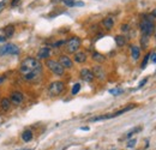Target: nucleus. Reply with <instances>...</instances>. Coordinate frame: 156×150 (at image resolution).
I'll return each mask as SVG.
<instances>
[{
  "label": "nucleus",
  "mask_w": 156,
  "mask_h": 150,
  "mask_svg": "<svg viewBox=\"0 0 156 150\" xmlns=\"http://www.w3.org/2000/svg\"><path fill=\"white\" fill-rule=\"evenodd\" d=\"M80 78L83 81H85V82H91L94 79V75H92V72L90 70L83 69V70H80Z\"/></svg>",
  "instance_id": "nucleus-9"
},
{
  "label": "nucleus",
  "mask_w": 156,
  "mask_h": 150,
  "mask_svg": "<svg viewBox=\"0 0 156 150\" xmlns=\"http://www.w3.org/2000/svg\"><path fill=\"white\" fill-rule=\"evenodd\" d=\"M139 55H141V49H139V47L132 46V47H131V57H132V59H133V60H137V59L139 58Z\"/></svg>",
  "instance_id": "nucleus-15"
},
{
  "label": "nucleus",
  "mask_w": 156,
  "mask_h": 150,
  "mask_svg": "<svg viewBox=\"0 0 156 150\" xmlns=\"http://www.w3.org/2000/svg\"><path fill=\"white\" fill-rule=\"evenodd\" d=\"M85 60H86V54L85 53H83V52H76V54H75V61L76 63L82 64Z\"/></svg>",
  "instance_id": "nucleus-14"
},
{
  "label": "nucleus",
  "mask_w": 156,
  "mask_h": 150,
  "mask_svg": "<svg viewBox=\"0 0 156 150\" xmlns=\"http://www.w3.org/2000/svg\"><path fill=\"white\" fill-rule=\"evenodd\" d=\"M123 30H127V26H126V24L123 26Z\"/></svg>",
  "instance_id": "nucleus-32"
},
{
  "label": "nucleus",
  "mask_w": 156,
  "mask_h": 150,
  "mask_svg": "<svg viewBox=\"0 0 156 150\" xmlns=\"http://www.w3.org/2000/svg\"><path fill=\"white\" fill-rule=\"evenodd\" d=\"M19 52H20V49L18 48V46L13 44V43H7V44L0 46V57H4V55H18Z\"/></svg>",
  "instance_id": "nucleus-3"
},
{
  "label": "nucleus",
  "mask_w": 156,
  "mask_h": 150,
  "mask_svg": "<svg viewBox=\"0 0 156 150\" xmlns=\"http://www.w3.org/2000/svg\"><path fill=\"white\" fill-rule=\"evenodd\" d=\"M136 143H137V139H130L129 142H127V148H133L135 145H136Z\"/></svg>",
  "instance_id": "nucleus-23"
},
{
  "label": "nucleus",
  "mask_w": 156,
  "mask_h": 150,
  "mask_svg": "<svg viewBox=\"0 0 156 150\" xmlns=\"http://www.w3.org/2000/svg\"><path fill=\"white\" fill-rule=\"evenodd\" d=\"M151 16H153V17H156V10L153 12V14H151Z\"/></svg>",
  "instance_id": "nucleus-33"
},
{
  "label": "nucleus",
  "mask_w": 156,
  "mask_h": 150,
  "mask_svg": "<svg viewBox=\"0 0 156 150\" xmlns=\"http://www.w3.org/2000/svg\"><path fill=\"white\" fill-rule=\"evenodd\" d=\"M149 57H150V54H147V55H145L144 61H143V64H142V69H145V66H147V64H148V60H149Z\"/></svg>",
  "instance_id": "nucleus-25"
},
{
  "label": "nucleus",
  "mask_w": 156,
  "mask_h": 150,
  "mask_svg": "<svg viewBox=\"0 0 156 150\" xmlns=\"http://www.w3.org/2000/svg\"><path fill=\"white\" fill-rule=\"evenodd\" d=\"M79 90H80V84H79V83H76V84L73 85V88H72V95L78 94Z\"/></svg>",
  "instance_id": "nucleus-20"
},
{
  "label": "nucleus",
  "mask_w": 156,
  "mask_h": 150,
  "mask_svg": "<svg viewBox=\"0 0 156 150\" xmlns=\"http://www.w3.org/2000/svg\"><path fill=\"white\" fill-rule=\"evenodd\" d=\"M19 1H20V0H12V1H11V7H14V6H17Z\"/></svg>",
  "instance_id": "nucleus-26"
},
{
  "label": "nucleus",
  "mask_w": 156,
  "mask_h": 150,
  "mask_svg": "<svg viewBox=\"0 0 156 150\" xmlns=\"http://www.w3.org/2000/svg\"><path fill=\"white\" fill-rule=\"evenodd\" d=\"M139 130H142V126H138V127H135L133 130H131V132H129L127 133V137H131L133 133H137V132H139Z\"/></svg>",
  "instance_id": "nucleus-21"
},
{
  "label": "nucleus",
  "mask_w": 156,
  "mask_h": 150,
  "mask_svg": "<svg viewBox=\"0 0 156 150\" xmlns=\"http://www.w3.org/2000/svg\"><path fill=\"white\" fill-rule=\"evenodd\" d=\"M51 55V49L48 47H43L37 52V58L39 59H48Z\"/></svg>",
  "instance_id": "nucleus-11"
},
{
  "label": "nucleus",
  "mask_w": 156,
  "mask_h": 150,
  "mask_svg": "<svg viewBox=\"0 0 156 150\" xmlns=\"http://www.w3.org/2000/svg\"><path fill=\"white\" fill-rule=\"evenodd\" d=\"M155 36H156V32H155Z\"/></svg>",
  "instance_id": "nucleus-34"
},
{
  "label": "nucleus",
  "mask_w": 156,
  "mask_h": 150,
  "mask_svg": "<svg viewBox=\"0 0 156 150\" xmlns=\"http://www.w3.org/2000/svg\"><path fill=\"white\" fill-rule=\"evenodd\" d=\"M102 24H103L105 29L111 30V29L113 28V25H114V20H113V18H112V17H107V18H105V19H103Z\"/></svg>",
  "instance_id": "nucleus-13"
},
{
  "label": "nucleus",
  "mask_w": 156,
  "mask_h": 150,
  "mask_svg": "<svg viewBox=\"0 0 156 150\" xmlns=\"http://www.w3.org/2000/svg\"><path fill=\"white\" fill-rule=\"evenodd\" d=\"M59 64L64 67V69H71L72 67V60L69 58V57H66V55H61L60 58H59Z\"/></svg>",
  "instance_id": "nucleus-8"
},
{
  "label": "nucleus",
  "mask_w": 156,
  "mask_h": 150,
  "mask_svg": "<svg viewBox=\"0 0 156 150\" xmlns=\"http://www.w3.org/2000/svg\"><path fill=\"white\" fill-rule=\"evenodd\" d=\"M5 2H6L5 0H1V1H0V8H1V7H2L4 5H5Z\"/></svg>",
  "instance_id": "nucleus-29"
},
{
  "label": "nucleus",
  "mask_w": 156,
  "mask_h": 150,
  "mask_svg": "<svg viewBox=\"0 0 156 150\" xmlns=\"http://www.w3.org/2000/svg\"><path fill=\"white\" fill-rule=\"evenodd\" d=\"M79 47H80V38L77 36H73L69 41H66V48H67V52L70 53H76Z\"/></svg>",
  "instance_id": "nucleus-6"
},
{
  "label": "nucleus",
  "mask_w": 156,
  "mask_h": 150,
  "mask_svg": "<svg viewBox=\"0 0 156 150\" xmlns=\"http://www.w3.org/2000/svg\"><path fill=\"white\" fill-rule=\"evenodd\" d=\"M24 100V95L20 93V91H13L11 94V97H10V101L11 103L16 105V106H19Z\"/></svg>",
  "instance_id": "nucleus-7"
},
{
  "label": "nucleus",
  "mask_w": 156,
  "mask_h": 150,
  "mask_svg": "<svg viewBox=\"0 0 156 150\" xmlns=\"http://www.w3.org/2000/svg\"><path fill=\"white\" fill-rule=\"evenodd\" d=\"M64 4H65L66 6H69V7H72V6L76 5V1H75V0H64Z\"/></svg>",
  "instance_id": "nucleus-22"
},
{
  "label": "nucleus",
  "mask_w": 156,
  "mask_h": 150,
  "mask_svg": "<svg viewBox=\"0 0 156 150\" xmlns=\"http://www.w3.org/2000/svg\"><path fill=\"white\" fill-rule=\"evenodd\" d=\"M5 40H6L5 36H0V42H1V41H5Z\"/></svg>",
  "instance_id": "nucleus-31"
},
{
  "label": "nucleus",
  "mask_w": 156,
  "mask_h": 150,
  "mask_svg": "<svg viewBox=\"0 0 156 150\" xmlns=\"http://www.w3.org/2000/svg\"><path fill=\"white\" fill-rule=\"evenodd\" d=\"M13 32H14V26L13 25H8V26H6L5 29H4V36L7 38V37H11L12 35H13Z\"/></svg>",
  "instance_id": "nucleus-16"
},
{
  "label": "nucleus",
  "mask_w": 156,
  "mask_h": 150,
  "mask_svg": "<svg viewBox=\"0 0 156 150\" xmlns=\"http://www.w3.org/2000/svg\"><path fill=\"white\" fill-rule=\"evenodd\" d=\"M151 61H153V63H155V64H156V53H154V54L151 55Z\"/></svg>",
  "instance_id": "nucleus-27"
},
{
  "label": "nucleus",
  "mask_w": 156,
  "mask_h": 150,
  "mask_svg": "<svg viewBox=\"0 0 156 150\" xmlns=\"http://www.w3.org/2000/svg\"><path fill=\"white\" fill-rule=\"evenodd\" d=\"M92 58H94V60H96V61H98V63H101V61L105 60V57H103L102 54H100V53H94V54H92Z\"/></svg>",
  "instance_id": "nucleus-19"
},
{
  "label": "nucleus",
  "mask_w": 156,
  "mask_h": 150,
  "mask_svg": "<svg viewBox=\"0 0 156 150\" xmlns=\"http://www.w3.org/2000/svg\"><path fill=\"white\" fill-rule=\"evenodd\" d=\"M115 42L119 47H123L124 44H126V37L124 35H117L115 36Z\"/></svg>",
  "instance_id": "nucleus-18"
},
{
  "label": "nucleus",
  "mask_w": 156,
  "mask_h": 150,
  "mask_svg": "<svg viewBox=\"0 0 156 150\" xmlns=\"http://www.w3.org/2000/svg\"><path fill=\"white\" fill-rule=\"evenodd\" d=\"M46 65H47V67L49 69V71H52L54 75H57V76H63V75H64V67L59 64V61L48 59V60L46 61Z\"/></svg>",
  "instance_id": "nucleus-5"
},
{
  "label": "nucleus",
  "mask_w": 156,
  "mask_h": 150,
  "mask_svg": "<svg viewBox=\"0 0 156 150\" xmlns=\"http://www.w3.org/2000/svg\"><path fill=\"white\" fill-rule=\"evenodd\" d=\"M92 75L94 77H97L98 79H105L106 77V73H105V70L101 67V66H94L92 67Z\"/></svg>",
  "instance_id": "nucleus-10"
},
{
  "label": "nucleus",
  "mask_w": 156,
  "mask_h": 150,
  "mask_svg": "<svg viewBox=\"0 0 156 150\" xmlns=\"http://www.w3.org/2000/svg\"><path fill=\"white\" fill-rule=\"evenodd\" d=\"M154 22L151 20V18L149 17V16H145L144 18H143V20H142V23H141V31H142V34L145 36V37H149L151 34H153V31H154Z\"/></svg>",
  "instance_id": "nucleus-2"
},
{
  "label": "nucleus",
  "mask_w": 156,
  "mask_h": 150,
  "mask_svg": "<svg viewBox=\"0 0 156 150\" xmlns=\"http://www.w3.org/2000/svg\"><path fill=\"white\" fill-rule=\"evenodd\" d=\"M10 107H11V101H10V99H1V101H0V109L2 111V112H7L8 109H10Z\"/></svg>",
  "instance_id": "nucleus-12"
},
{
  "label": "nucleus",
  "mask_w": 156,
  "mask_h": 150,
  "mask_svg": "<svg viewBox=\"0 0 156 150\" xmlns=\"http://www.w3.org/2000/svg\"><path fill=\"white\" fill-rule=\"evenodd\" d=\"M41 71H42V65L37 59L31 57L25 58L19 66V72L27 81L36 79L41 75Z\"/></svg>",
  "instance_id": "nucleus-1"
},
{
  "label": "nucleus",
  "mask_w": 156,
  "mask_h": 150,
  "mask_svg": "<svg viewBox=\"0 0 156 150\" xmlns=\"http://www.w3.org/2000/svg\"><path fill=\"white\" fill-rule=\"evenodd\" d=\"M22 139L24 142H30L33 139V132L30 130H25L23 133H22Z\"/></svg>",
  "instance_id": "nucleus-17"
},
{
  "label": "nucleus",
  "mask_w": 156,
  "mask_h": 150,
  "mask_svg": "<svg viewBox=\"0 0 156 150\" xmlns=\"http://www.w3.org/2000/svg\"><path fill=\"white\" fill-rule=\"evenodd\" d=\"M147 81H148V79H147V78H145V79H143V81H142V82H141V84H139V88H141V87H143V85H144V84H145V83H147Z\"/></svg>",
  "instance_id": "nucleus-28"
},
{
  "label": "nucleus",
  "mask_w": 156,
  "mask_h": 150,
  "mask_svg": "<svg viewBox=\"0 0 156 150\" xmlns=\"http://www.w3.org/2000/svg\"><path fill=\"white\" fill-rule=\"evenodd\" d=\"M65 89V84L60 81H55V82H52L51 85L48 87V93L51 96H59Z\"/></svg>",
  "instance_id": "nucleus-4"
},
{
  "label": "nucleus",
  "mask_w": 156,
  "mask_h": 150,
  "mask_svg": "<svg viewBox=\"0 0 156 150\" xmlns=\"http://www.w3.org/2000/svg\"><path fill=\"white\" fill-rule=\"evenodd\" d=\"M109 93L113 94V95H119V94L123 93V90L121 89H112V90H109Z\"/></svg>",
  "instance_id": "nucleus-24"
},
{
  "label": "nucleus",
  "mask_w": 156,
  "mask_h": 150,
  "mask_svg": "<svg viewBox=\"0 0 156 150\" xmlns=\"http://www.w3.org/2000/svg\"><path fill=\"white\" fill-rule=\"evenodd\" d=\"M4 81H5V77H4V76H1V77H0V84H1Z\"/></svg>",
  "instance_id": "nucleus-30"
}]
</instances>
